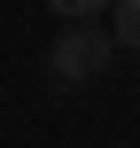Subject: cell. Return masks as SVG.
Returning a JSON list of instances; mask_svg holds the SVG:
<instances>
[{"label": "cell", "mask_w": 140, "mask_h": 148, "mask_svg": "<svg viewBox=\"0 0 140 148\" xmlns=\"http://www.w3.org/2000/svg\"><path fill=\"white\" fill-rule=\"evenodd\" d=\"M109 8H117V47L140 55V0H109Z\"/></svg>", "instance_id": "7a4b0ae2"}, {"label": "cell", "mask_w": 140, "mask_h": 148, "mask_svg": "<svg viewBox=\"0 0 140 148\" xmlns=\"http://www.w3.org/2000/svg\"><path fill=\"white\" fill-rule=\"evenodd\" d=\"M109 55H117V31H101L94 16H78V23H62V31H55L47 70H55V86H94V78L109 70Z\"/></svg>", "instance_id": "6da1fadb"}, {"label": "cell", "mask_w": 140, "mask_h": 148, "mask_svg": "<svg viewBox=\"0 0 140 148\" xmlns=\"http://www.w3.org/2000/svg\"><path fill=\"white\" fill-rule=\"evenodd\" d=\"M47 8H55V16H62V23H78V16H101V8H109V0H47Z\"/></svg>", "instance_id": "3957f363"}]
</instances>
